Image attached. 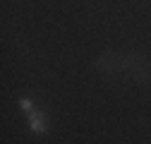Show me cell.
Masks as SVG:
<instances>
[{
  "label": "cell",
  "instance_id": "obj_1",
  "mask_svg": "<svg viewBox=\"0 0 151 144\" xmlns=\"http://www.w3.org/2000/svg\"><path fill=\"white\" fill-rule=\"evenodd\" d=\"M29 125H31V130H34L36 135H43V132H46V122H43V115H41L39 111H34V113L29 115Z\"/></svg>",
  "mask_w": 151,
  "mask_h": 144
},
{
  "label": "cell",
  "instance_id": "obj_2",
  "mask_svg": "<svg viewBox=\"0 0 151 144\" xmlns=\"http://www.w3.org/2000/svg\"><path fill=\"white\" fill-rule=\"evenodd\" d=\"M19 106H22V108H24V111H27V113H29V115H31V113H34V111H36V108H34V103H31V101H29V99H22V101H19Z\"/></svg>",
  "mask_w": 151,
  "mask_h": 144
}]
</instances>
